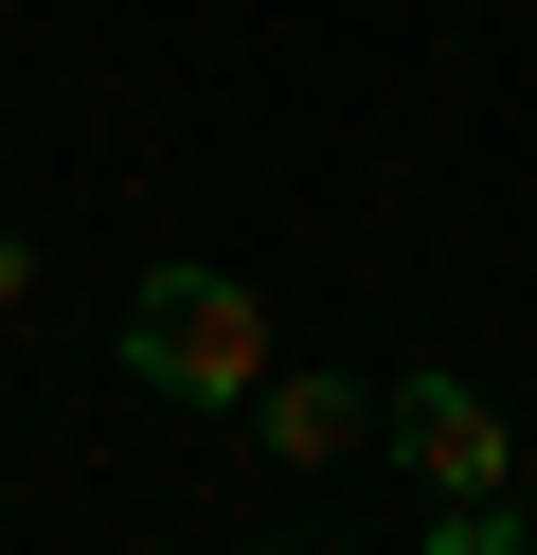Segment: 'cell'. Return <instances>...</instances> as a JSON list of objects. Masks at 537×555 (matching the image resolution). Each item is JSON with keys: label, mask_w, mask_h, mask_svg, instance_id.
Segmentation results:
<instances>
[{"label": "cell", "mask_w": 537, "mask_h": 555, "mask_svg": "<svg viewBox=\"0 0 537 555\" xmlns=\"http://www.w3.org/2000/svg\"><path fill=\"white\" fill-rule=\"evenodd\" d=\"M358 448V376H269V466H341Z\"/></svg>", "instance_id": "cell-3"}, {"label": "cell", "mask_w": 537, "mask_h": 555, "mask_svg": "<svg viewBox=\"0 0 537 555\" xmlns=\"http://www.w3.org/2000/svg\"><path fill=\"white\" fill-rule=\"evenodd\" d=\"M126 376H143V395H179V412H251V395H269V305H251L233 269H143Z\"/></svg>", "instance_id": "cell-1"}, {"label": "cell", "mask_w": 537, "mask_h": 555, "mask_svg": "<svg viewBox=\"0 0 537 555\" xmlns=\"http://www.w3.org/2000/svg\"><path fill=\"white\" fill-rule=\"evenodd\" d=\"M430 555H537V538H520L501 502H448V538H430Z\"/></svg>", "instance_id": "cell-4"}, {"label": "cell", "mask_w": 537, "mask_h": 555, "mask_svg": "<svg viewBox=\"0 0 537 555\" xmlns=\"http://www.w3.org/2000/svg\"><path fill=\"white\" fill-rule=\"evenodd\" d=\"M394 448H412L448 502H501V483H520V430H501L465 376H394Z\"/></svg>", "instance_id": "cell-2"}]
</instances>
